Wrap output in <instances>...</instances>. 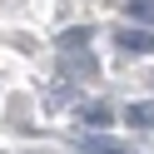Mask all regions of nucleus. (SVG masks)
Listing matches in <instances>:
<instances>
[{
	"instance_id": "obj_6",
	"label": "nucleus",
	"mask_w": 154,
	"mask_h": 154,
	"mask_svg": "<svg viewBox=\"0 0 154 154\" xmlns=\"http://www.w3.org/2000/svg\"><path fill=\"white\" fill-rule=\"evenodd\" d=\"M129 15L139 25H154V0H129Z\"/></svg>"
},
{
	"instance_id": "obj_3",
	"label": "nucleus",
	"mask_w": 154,
	"mask_h": 154,
	"mask_svg": "<svg viewBox=\"0 0 154 154\" xmlns=\"http://www.w3.org/2000/svg\"><path fill=\"white\" fill-rule=\"evenodd\" d=\"M124 119L139 124V129H149V124H154V104H129V109H124Z\"/></svg>"
},
{
	"instance_id": "obj_4",
	"label": "nucleus",
	"mask_w": 154,
	"mask_h": 154,
	"mask_svg": "<svg viewBox=\"0 0 154 154\" xmlns=\"http://www.w3.org/2000/svg\"><path fill=\"white\" fill-rule=\"evenodd\" d=\"M55 45H60V50H85V45H90V30H65Z\"/></svg>"
},
{
	"instance_id": "obj_2",
	"label": "nucleus",
	"mask_w": 154,
	"mask_h": 154,
	"mask_svg": "<svg viewBox=\"0 0 154 154\" xmlns=\"http://www.w3.org/2000/svg\"><path fill=\"white\" fill-rule=\"evenodd\" d=\"M80 149H85V154H124V144H114L109 134H90Z\"/></svg>"
},
{
	"instance_id": "obj_5",
	"label": "nucleus",
	"mask_w": 154,
	"mask_h": 154,
	"mask_svg": "<svg viewBox=\"0 0 154 154\" xmlns=\"http://www.w3.org/2000/svg\"><path fill=\"white\" fill-rule=\"evenodd\" d=\"M85 124H94V129H104V124H109V109H104V104H85Z\"/></svg>"
},
{
	"instance_id": "obj_1",
	"label": "nucleus",
	"mask_w": 154,
	"mask_h": 154,
	"mask_svg": "<svg viewBox=\"0 0 154 154\" xmlns=\"http://www.w3.org/2000/svg\"><path fill=\"white\" fill-rule=\"evenodd\" d=\"M119 50H129V55H154V30H119Z\"/></svg>"
}]
</instances>
